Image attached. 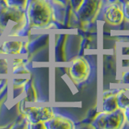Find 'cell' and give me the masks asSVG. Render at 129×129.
<instances>
[{"label": "cell", "mask_w": 129, "mask_h": 129, "mask_svg": "<svg viewBox=\"0 0 129 129\" xmlns=\"http://www.w3.org/2000/svg\"><path fill=\"white\" fill-rule=\"evenodd\" d=\"M52 8L46 0H32L27 8V18L31 27H41L51 21Z\"/></svg>", "instance_id": "1"}, {"label": "cell", "mask_w": 129, "mask_h": 129, "mask_svg": "<svg viewBox=\"0 0 129 129\" xmlns=\"http://www.w3.org/2000/svg\"><path fill=\"white\" fill-rule=\"evenodd\" d=\"M23 11L7 4L0 6V28L2 30L6 29L11 23H14L15 30L22 28L19 26H23L27 21V17Z\"/></svg>", "instance_id": "2"}, {"label": "cell", "mask_w": 129, "mask_h": 129, "mask_svg": "<svg viewBox=\"0 0 129 129\" xmlns=\"http://www.w3.org/2000/svg\"><path fill=\"white\" fill-rule=\"evenodd\" d=\"M70 74L74 82H82L90 74V66L84 58H77L70 68Z\"/></svg>", "instance_id": "3"}, {"label": "cell", "mask_w": 129, "mask_h": 129, "mask_svg": "<svg viewBox=\"0 0 129 129\" xmlns=\"http://www.w3.org/2000/svg\"><path fill=\"white\" fill-rule=\"evenodd\" d=\"M104 17L109 24L113 26L119 25L124 19V11L122 3L116 0L108 5L105 11Z\"/></svg>", "instance_id": "4"}, {"label": "cell", "mask_w": 129, "mask_h": 129, "mask_svg": "<svg viewBox=\"0 0 129 129\" xmlns=\"http://www.w3.org/2000/svg\"><path fill=\"white\" fill-rule=\"evenodd\" d=\"M54 115L51 108L48 107H31L27 109L26 117L30 123H36L39 122H45Z\"/></svg>", "instance_id": "5"}, {"label": "cell", "mask_w": 129, "mask_h": 129, "mask_svg": "<svg viewBox=\"0 0 129 129\" xmlns=\"http://www.w3.org/2000/svg\"><path fill=\"white\" fill-rule=\"evenodd\" d=\"M46 127L50 128H74V122L62 115H54L44 122Z\"/></svg>", "instance_id": "6"}, {"label": "cell", "mask_w": 129, "mask_h": 129, "mask_svg": "<svg viewBox=\"0 0 129 129\" xmlns=\"http://www.w3.org/2000/svg\"><path fill=\"white\" fill-rule=\"evenodd\" d=\"M103 100V110L106 112H112L119 109L118 100H117V93H110L107 96L104 95Z\"/></svg>", "instance_id": "7"}, {"label": "cell", "mask_w": 129, "mask_h": 129, "mask_svg": "<svg viewBox=\"0 0 129 129\" xmlns=\"http://www.w3.org/2000/svg\"><path fill=\"white\" fill-rule=\"evenodd\" d=\"M22 48V43L21 42H7L3 44V50L6 53H19V51L21 50Z\"/></svg>", "instance_id": "8"}, {"label": "cell", "mask_w": 129, "mask_h": 129, "mask_svg": "<svg viewBox=\"0 0 129 129\" xmlns=\"http://www.w3.org/2000/svg\"><path fill=\"white\" fill-rule=\"evenodd\" d=\"M8 6L25 10L27 4V0H7Z\"/></svg>", "instance_id": "9"}, {"label": "cell", "mask_w": 129, "mask_h": 129, "mask_svg": "<svg viewBox=\"0 0 129 129\" xmlns=\"http://www.w3.org/2000/svg\"><path fill=\"white\" fill-rule=\"evenodd\" d=\"M122 82L129 84V71H124L122 73Z\"/></svg>", "instance_id": "10"}, {"label": "cell", "mask_w": 129, "mask_h": 129, "mask_svg": "<svg viewBox=\"0 0 129 129\" xmlns=\"http://www.w3.org/2000/svg\"><path fill=\"white\" fill-rule=\"evenodd\" d=\"M122 54L129 55V47H124L122 48Z\"/></svg>", "instance_id": "11"}]
</instances>
